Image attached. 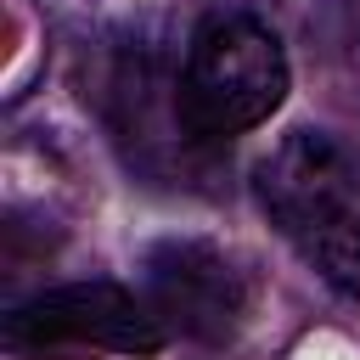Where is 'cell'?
Instances as JSON below:
<instances>
[{
	"mask_svg": "<svg viewBox=\"0 0 360 360\" xmlns=\"http://www.w3.org/2000/svg\"><path fill=\"white\" fill-rule=\"evenodd\" d=\"M259 208L338 292H360V174L321 129L281 135L253 169Z\"/></svg>",
	"mask_w": 360,
	"mask_h": 360,
	"instance_id": "cell-1",
	"label": "cell"
},
{
	"mask_svg": "<svg viewBox=\"0 0 360 360\" xmlns=\"http://www.w3.org/2000/svg\"><path fill=\"white\" fill-rule=\"evenodd\" d=\"M174 96H180V124L197 146H219L264 124L287 96V51L276 28H264L248 11L202 17L186 45Z\"/></svg>",
	"mask_w": 360,
	"mask_h": 360,
	"instance_id": "cell-2",
	"label": "cell"
},
{
	"mask_svg": "<svg viewBox=\"0 0 360 360\" xmlns=\"http://www.w3.org/2000/svg\"><path fill=\"white\" fill-rule=\"evenodd\" d=\"M141 298L163 338L186 343H231L248 321L253 281L248 270L202 236H163L141 253Z\"/></svg>",
	"mask_w": 360,
	"mask_h": 360,
	"instance_id": "cell-3",
	"label": "cell"
},
{
	"mask_svg": "<svg viewBox=\"0 0 360 360\" xmlns=\"http://www.w3.org/2000/svg\"><path fill=\"white\" fill-rule=\"evenodd\" d=\"M11 343H96L118 354H158L169 338L152 321L146 298L118 281H73L51 287L6 315Z\"/></svg>",
	"mask_w": 360,
	"mask_h": 360,
	"instance_id": "cell-4",
	"label": "cell"
}]
</instances>
